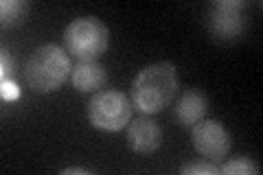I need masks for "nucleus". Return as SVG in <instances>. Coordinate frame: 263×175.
Segmentation results:
<instances>
[{
  "label": "nucleus",
  "mask_w": 263,
  "mask_h": 175,
  "mask_svg": "<svg viewBox=\"0 0 263 175\" xmlns=\"http://www.w3.org/2000/svg\"><path fill=\"white\" fill-rule=\"evenodd\" d=\"M64 46L79 62H99L110 46V31L95 15H81L66 27Z\"/></svg>",
  "instance_id": "nucleus-3"
},
{
  "label": "nucleus",
  "mask_w": 263,
  "mask_h": 175,
  "mask_svg": "<svg viewBox=\"0 0 263 175\" xmlns=\"http://www.w3.org/2000/svg\"><path fill=\"white\" fill-rule=\"evenodd\" d=\"M29 0H3L0 3V22L3 27H18L29 18Z\"/></svg>",
  "instance_id": "nucleus-10"
},
{
  "label": "nucleus",
  "mask_w": 263,
  "mask_h": 175,
  "mask_svg": "<svg viewBox=\"0 0 263 175\" xmlns=\"http://www.w3.org/2000/svg\"><path fill=\"white\" fill-rule=\"evenodd\" d=\"M206 112H209V99L202 90H195V88L184 90L174 105V116L182 127L197 125L206 116Z\"/></svg>",
  "instance_id": "nucleus-8"
},
{
  "label": "nucleus",
  "mask_w": 263,
  "mask_h": 175,
  "mask_svg": "<svg viewBox=\"0 0 263 175\" xmlns=\"http://www.w3.org/2000/svg\"><path fill=\"white\" fill-rule=\"evenodd\" d=\"M246 3L243 0H215L211 5L206 27L219 42H237L246 31Z\"/></svg>",
  "instance_id": "nucleus-5"
},
{
  "label": "nucleus",
  "mask_w": 263,
  "mask_h": 175,
  "mask_svg": "<svg viewBox=\"0 0 263 175\" xmlns=\"http://www.w3.org/2000/svg\"><path fill=\"white\" fill-rule=\"evenodd\" d=\"M132 101L119 90H99L88 103V121L101 131H121L129 125Z\"/></svg>",
  "instance_id": "nucleus-4"
},
{
  "label": "nucleus",
  "mask_w": 263,
  "mask_h": 175,
  "mask_svg": "<svg viewBox=\"0 0 263 175\" xmlns=\"http://www.w3.org/2000/svg\"><path fill=\"white\" fill-rule=\"evenodd\" d=\"M0 96H3V101H15V99H20L18 83L11 81V79L0 81Z\"/></svg>",
  "instance_id": "nucleus-13"
},
{
  "label": "nucleus",
  "mask_w": 263,
  "mask_h": 175,
  "mask_svg": "<svg viewBox=\"0 0 263 175\" xmlns=\"http://www.w3.org/2000/svg\"><path fill=\"white\" fill-rule=\"evenodd\" d=\"M162 145V127L152 116H138L127 125V147L138 155H152Z\"/></svg>",
  "instance_id": "nucleus-7"
},
{
  "label": "nucleus",
  "mask_w": 263,
  "mask_h": 175,
  "mask_svg": "<svg viewBox=\"0 0 263 175\" xmlns=\"http://www.w3.org/2000/svg\"><path fill=\"white\" fill-rule=\"evenodd\" d=\"M11 70H13V62H11V55L7 53V48H3V55H0V81H7L11 77Z\"/></svg>",
  "instance_id": "nucleus-14"
},
{
  "label": "nucleus",
  "mask_w": 263,
  "mask_h": 175,
  "mask_svg": "<svg viewBox=\"0 0 263 175\" xmlns=\"http://www.w3.org/2000/svg\"><path fill=\"white\" fill-rule=\"evenodd\" d=\"M70 81L77 92H99V88L108 81V70L99 62H77L70 72Z\"/></svg>",
  "instance_id": "nucleus-9"
},
{
  "label": "nucleus",
  "mask_w": 263,
  "mask_h": 175,
  "mask_svg": "<svg viewBox=\"0 0 263 175\" xmlns=\"http://www.w3.org/2000/svg\"><path fill=\"white\" fill-rule=\"evenodd\" d=\"M178 88L180 79L174 64H149L138 70L134 81H132V107H136L138 112L147 116L158 114L174 103Z\"/></svg>",
  "instance_id": "nucleus-1"
},
{
  "label": "nucleus",
  "mask_w": 263,
  "mask_h": 175,
  "mask_svg": "<svg viewBox=\"0 0 263 175\" xmlns=\"http://www.w3.org/2000/svg\"><path fill=\"white\" fill-rule=\"evenodd\" d=\"M182 175H219V164L211 160H197L180 166Z\"/></svg>",
  "instance_id": "nucleus-12"
},
{
  "label": "nucleus",
  "mask_w": 263,
  "mask_h": 175,
  "mask_svg": "<svg viewBox=\"0 0 263 175\" xmlns=\"http://www.w3.org/2000/svg\"><path fill=\"white\" fill-rule=\"evenodd\" d=\"M75 173H79V175H92V171L84 169V166H68V169L62 171V175H75Z\"/></svg>",
  "instance_id": "nucleus-15"
},
{
  "label": "nucleus",
  "mask_w": 263,
  "mask_h": 175,
  "mask_svg": "<svg viewBox=\"0 0 263 175\" xmlns=\"http://www.w3.org/2000/svg\"><path fill=\"white\" fill-rule=\"evenodd\" d=\"M72 66L68 51H64L57 44H42L31 53L24 68V77L33 92L51 94L64 86V81L70 77Z\"/></svg>",
  "instance_id": "nucleus-2"
},
{
  "label": "nucleus",
  "mask_w": 263,
  "mask_h": 175,
  "mask_svg": "<svg viewBox=\"0 0 263 175\" xmlns=\"http://www.w3.org/2000/svg\"><path fill=\"white\" fill-rule=\"evenodd\" d=\"M191 138L193 147L204 160L219 162L221 158H226L233 147V138H230L228 129L219 121H206L202 119L197 125L191 127Z\"/></svg>",
  "instance_id": "nucleus-6"
},
{
  "label": "nucleus",
  "mask_w": 263,
  "mask_h": 175,
  "mask_svg": "<svg viewBox=\"0 0 263 175\" xmlns=\"http://www.w3.org/2000/svg\"><path fill=\"white\" fill-rule=\"evenodd\" d=\"M259 171H261L259 164L248 155L235 158V160L219 166V173H224V175H259Z\"/></svg>",
  "instance_id": "nucleus-11"
}]
</instances>
